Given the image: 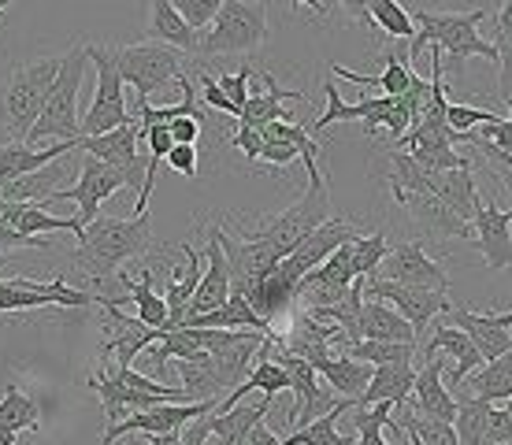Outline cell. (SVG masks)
<instances>
[{
	"label": "cell",
	"mask_w": 512,
	"mask_h": 445,
	"mask_svg": "<svg viewBox=\"0 0 512 445\" xmlns=\"http://www.w3.org/2000/svg\"><path fill=\"white\" fill-rule=\"evenodd\" d=\"M153 245V216L141 212L134 219H93L78 238L75 267L97 282H108L123 264L138 260Z\"/></svg>",
	"instance_id": "6da1fadb"
},
{
	"label": "cell",
	"mask_w": 512,
	"mask_h": 445,
	"mask_svg": "<svg viewBox=\"0 0 512 445\" xmlns=\"http://www.w3.org/2000/svg\"><path fill=\"white\" fill-rule=\"evenodd\" d=\"M412 23H416V38L409 41V67L412 60L420 56L427 45L442 49V56L457 60V75H461V64L468 56H483V60H494L498 64V52L483 34H479V23L487 19V8H472V12H431V8H412Z\"/></svg>",
	"instance_id": "7a4b0ae2"
},
{
	"label": "cell",
	"mask_w": 512,
	"mask_h": 445,
	"mask_svg": "<svg viewBox=\"0 0 512 445\" xmlns=\"http://www.w3.org/2000/svg\"><path fill=\"white\" fill-rule=\"evenodd\" d=\"M305 171H308V190L286 212H279L264 227L245 234V238H256V242L268 245L271 253L279 256V264L294 253L297 245L305 242L312 230H320L331 219V186H327V175L320 171V164H308Z\"/></svg>",
	"instance_id": "3957f363"
},
{
	"label": "cell",
	"mask_w": 512,
	"mask_h": 445,
	"mask_svg": "<svg viewBox=\"0 0 512 445\" xmlns=\"http://www.w3.org/2000/svg\"><path fill=\"white\" fill-rule=\"evenodd\" d=\"M64 56H41L12 67V75L0 86V127L8 130L15 141L26 138V130L38 123L41 108L49 101L52 82L60 75Z\"/></svg>",
	"instance_id": "277c9868"
},
{
	"label": "cell",
	"mask_w": 512,
	"mask_h": 445,
	"mask_svg": "<svg viewBox=\"0 0 512 445\" xmlns=\"http://www.w3.org/2000/svg\"><path fill=\"white\" fill-rule=\"evenodd\" d=\"M268 4H249V0H223L219 15L208 30L197 34V60H216V56H238L256 52L268 41Z\"/></svg>",
	"instance_id": "5b68a950"
},
{
	"label": "cell",
	"mask_w": 512,
	"mask_h": 445,
	"mask_svg": "<svg viewBox=\"0 0 512 445\" xmlns=\"http://www.w3.org/2000/svg\"><path fill=\"white\" fill-rule=\"evenodd\" d=\"M86 45H75V49L64 52V64H60V75L52 82V93L45 108H41L38 123L26 130L23 145H38V141H82L78 134V89H82V78H86Z\"/></svg>",
	"instance_id": "8992f818"
},
{
	"label": "cell",
	"mask_w": 512,
	"mask_h": 445,
	"mask_svg": "<svg viewBox=\"0 0 512 445\" xmlns=\"http://www.w3.org/2000/svg\"><path fill=\"white\" fill-rule=\"evenodd\" d=\"M112 52V64H116L123 86L134 89L138 104H149L153 93H160L164 86L179 82L186 71L182 64L190 60L186 52L167 49V45H156V41H138V45H119Z\"/></svg>",
	"instance_id": "52a82bcc"
},
{
	"label": "cell",
	"mask_w": 512,
	"mask_h": 445,
	"mask_svg": "<svg viewBox=\"0 0 512 445\" xmlns=\"http://www.w3.org/2000/svg\"><path fill=\"white\" fill-rule=\"evenodd\" d=\"M86 60H93V71H97V93H93V104L86 108V115L78 119V134L82 138H101L108 130L138 123L127 108V89H123V78L112 64V52L101 49V45H86Z\"/></svg>",
	"instance_id": "ba28073f"
},
{
	"label": "cell",
	"mask_w": 512,
	"mask_h": 445,
	"mask_svg": "<svg viewBox=\"0 0 512 445\" xmlns=\"http://www.w3.org/2000/svg\"><path fill=\"white\" fill-rule=\"evenodd\" d=\"M127 186L141 190V182L130 175V171L112 167V164H101V160H93V156H82V164H78V182L75 186H60V190L45 201V208H52V204H60V201H75L78 204V223L86 227V223L97 219L101 204L108 201L112 193L127 190Z\"/></svg>",
	"instance_id": "9c48e42d"
},
{
	"label": "cell",
	"mask_w": 512,
	"mask_h": 445,
	"mask_svg": "<svg viewBox=\"0 0 512 445\" xmlns=\"http://www.w3.org/2000/svg\"><path fill=\"white\" fill-rule=\"evenodd\" d=\"M104 293L75 290L64 279H0V312H34V308H90L101 305Z\"/></svg>",
	"instance_id": "30bf717a"
},
{
	"label": "cell",
	"mask_w": 512,
	"mask_h": 445,
	"mask_svg": "<svg viewBox=\"0 0 512 445\" xmlns=\"http://www.w3.org/2000/svg\"><path fill=\"white\" fill-rule=\"evenodd\" d=\"M360 230L349 223V219H342V216H331L327 223H323L320 230H312L305 242L297 245L294 253L286 256L271 275L282 282V286H290V290L297 293V282L305 279L308 271H316V267L327 260V256L334 253V249H342L346 242H353Z\"/></svg>",
	"instance_id": "8fae6325"
},
{
	"label": "cell",
	"mask_w": 512,
	"mask_h": 445,
	"mask_svg": "<svg viewBox=\"0 0 512 445\" xmlns=\"http://www.w3.org/2000/svg\"><path fill=\"white\" fill-rule=\"evenodd\" d=\"M372 279L394 282V286H412V290H435V293H449V275L442 260L427 256L423 242H401L390 245L386 260L379 264Z\"/></svg>",
	"instance_id": "7c38bea8"
},
{
	"label": "cell",
	"mask_w": 512,
	"mask_h": 445,
	"mask_svg": "<svg viewBox=\"0 0 512 445\" xmlns=\"http://www.w3.org/2000/svg\"><path fill=\"white\" fill-rule=\"evenodd\" d=\"M364 297H375V301H383L397 312V316L409 323L416 338H420L431 323H435L442 312L453 308L449 301V293H435V290H412V286H394V282H383V279H368L364 282Z\"/></svg>",
	"instance_id": "4fadbf2b"
},
{
	"label": "cell",
	"mask_w": 512,
	"mask_h": 445,
	"mask_svg": "<svg viewBox=\"0 0 512 445\" xmlns=\"http://www.w3.org/2000/svg\"><path fill=\"white\" fill-rule=\"evenodd\" d=\"M101 308L108 312V327H112V342L104 345V364H108V368H134V360H138L149 345L160 342V334H164V331L145 327L138 316H134V319L123 316L119 301H116V297H108V293H104Z\"/></svg>",
	"instance_id": "5bb4252c"
},
{
	"label": "cell",
	"mask_w": 512,
	"mask_h": 445,
	"mask_svg": "<svg viewBox=\"0 0 512 445\" xmlns=\"http://www.w3.org/2000/svg\"><path fill=\"white\" fill-rule=\"evenodd\" d=\"M208 412H216L212 401H197V405H156L149 412H138V416L112 423L104 431V445H116V438H123V434H149L153 438V434L182 431L186 423H193L197 416H208Z\"/></svg>",
	"instance_id": "9a60e30c"
},
{
	"label": "cell",
	"mask_w": 512,
	"mask_h": 445,
	"mask_svg": "<svg viewBox=\"0 0 512 445\" xmlns=\"http://www.w3.org/2000/svg\"><path fill=\"white\" fill-rule=\"evenodd\" d=\"M472 234H475L472 242L479 245V253H483L490 271L512 267V208L501 212L498 204L487 197L472 219Z\"/></svg>",
	"instance_id": "2e32d148"
},
{
	"label": "cell",
	"mask_w": 512,
	"mask_h": 445,
	"mask_svg": "<svg viewBox=\"0 0 512 445\" xmlns=\"http://www.w3.org/2000/svg\"><path fill=\"white\" fill-rule=\"evenodd\" d=\"M78 149H82V156H93V160H101V164L123 167V171H130L138 182H145L149 156L141 153L138 123H127V127H119V130H108V134H101V138H82V141H78Z\"/></svg>",
	"instance_id": "e0dca14e"
},
{
	"label": "cell",
	"mask_w": 512,
	"mask_h": 445,
	"mask_svg": "<svg viewBox=\"0 0 512 445\" xmlns=\"http://www.w3.org/2000/svg\"><path fill=\"white\" fill-rule=\"evenodd\" d=\"M227 297H231V267H227V256H223L219 242L212 238V230H208L205 275H201V286H197V293H193L190 305H186V316H182V323L201 319V316H208V312L223 308V305H227Z\"/></svg>",
	"instance_id": "ac0fdd59"
},
{
	"label": "cell",
	"mask_w": 512,
	"mask_h": 445,
	"mask_svg": "<svg viewBox=\"0 0 512 445\" xmlns=\"http://www.w3.org/2000/svg\"><path fill=\"white\" fill-rule=\"evenodd\" d=\"M78 141H49V145H23V141H0V186H8L15 178H26L41 167L64 160L75 153Z\"/></svg>",
	"instance_id": "d6986e66"
},
{
	"label": "cell",
	"mask_w": 512,
	"mask_h": 445,
	"mask_svg": "<svg viewBox=\"0 0 512 445\" xmlns=\"http://www.w3.org/2000/svg\"><path fill=\"white\" fill-rule=\"evenodd\" d=\"M409 408L416 416H423V420H438V423L457 420V401H453L449 386L442 382V360H438V356H431V360L416 371Z\"/></svg>",
	"instance_id": "ffe728a7"
},
{
	"label": "cell",
	"mask_w": 512,
	"mask_h": 445,
	"mask_svg": "<svg viewBox=\"0 0 512 445\" xmlns=\"http://www.w3.org/2000/svg\"><path fill=\"white\" fill-rule=\"evenodd\" d=\"M401 208H409L412 223L427 234V238H435V242H449V238H475L472 234V223H464L449 212L446 204L438 201L435 193H409V197H401Z\"/></svg>",
	"instance_id": "44dd1931"
},
{
	"label": "cell",
	"mask_w": 512,
	"mask_h": 445,
	"mask_svg": "<svg viewBox=\"0 0 512 445\" xmlns=\"http://www.w3.org/2000/svg\"><path fill=\"white\" fill-rule=\"evenodd\" d=\"M438 353L453 356V371H449V386H453V390H461L464 382H468V375L483 368V356H479V349L472 345V338L464 331H457V327H449V323L435 327L431 342H423V349H420L423 360H431V356H438Z\"/></svg>",
	"instance_id": "7402d4cb"
},
{
	"label": "cell",
	"mask_w": 512,
	"mask_h": 445,
	"mask_svg": "<svg viewBox=\"0 0 512 445\" xmlns=\"http://www.w3.org/2000/svg\"><path fill=\"white\" fill-rule=\"evenodd\" d=\"M282 101H305L301 89H279V82L271 75H264V89L249 93L242 115H238V127L245 130H264L268 123H297V115H290L282 108Z\"/></svg>",
	"instance_id": "603a6c76"
},
{
	"label": "cell",
	"mask_w": 512,
	"mask_h": 445,
	"mask_svg": "<svg viewBox=\"0 0 512 445\" xmlns=\"http://www.w3.org/2000/svg\"><path fill=\"white\" fill-rule=\"evenodd\" d=\"M357 342H394V345H416V331H412L405 319L397 316L394 308L375 301V297H364L357 316Z\"/></svg>",
	"instance_id": "cb8c5ba5"
},
{
	"label": "cell",
	"mask_w": 512,
	"mask_h": 445,
	"mask_svg": "<svg viewBox=\"0 0 512 445\" xmlns=\"http://www.w3.org/2000/svg\"><path fill=\"white\" fill-rule=\"evenodd\" d=\"M312 368H316V375H320V379H327V390H331L334 397H342V401H353V405H357L360 394L368 390V382H372V371H375V368L360 364V360H353V356H346V353L323 356V360H316Z\"/></svg>",
	"instance_id": "d4e9b609"
},
{
	"label": "cell",
	"mask_w": 512,
	"mask_h": 445,
	"mask_svg": "<svg viewBox=\"0 0 512 445\" xmlns=\"http://www.w3.org/2000/svg\"><path fill=\"white\" fill-rule=\"evenodd\" d=\"M449 327H457V331H464L472 338V345L479 349V356H483V364L498 360V356H505L512 349V331H501V327H494L483 312H472V308H464V305L449 308Z\"/></svg>",
	"instance_id": "484cf974"
},
{
	"label": "cell",
	"mask_w": 512,
	"mask_h": 445,
	"mask_svg": "<svg viewBox=\"0 0 512 445\" xmlns=\"http://www.w3.org/2000/svg\"><path fill=\"white\" fill-rule=\"evenodd\" d=\"M271 405H275L271 397L238 401V405L227 408V412H212V416H208V427H212V434H216L223 445H245V438H249V431H253L256 423L268 420Z\"/></svg>",
	"instance_id": "4316f807"
},
{
	"label": "cell",
	"mask_w": 512,
	"mask_h": 445,
	"mask_svg": "<svg viewBox=\"0 0 512 445\" xmlns=\"http://www.w3.org/2000/svg\"><path fill=\"white\" fill-rule=\"evenodd\" d=\"M412 382H416V368H412V364H386V368H375L372 382H368V390L360 394L357 408H368V405L401 408V405H409Z\"/></svg>",
	"instance_id": "83f0119b"
},
{
	"label": "cell",
	"mask_w": 512,
	"mask_h": 445,
	"mask_svg": "<svg viewBox=\"0 0 512 445\" xmlns=\"http://www.w3.org/2000/svg\"><path fill=\"white\" fill-rule=\"evenodd\" d=\"M145 41H156V45H167V49H179V52H186V56L197 52V34L182 23L171 0H153V4H149Z\"/></svg>",
	"instance_id": "f1b7e54d"
},
{
	"label": "cell",
	"mask_w": 512,
	"mask_h": 445,
	"mask_svg": "<svg viewBox=\"0 0 512 445\" xmlns=\"http://www.w3.org/2000/svg\"><path fill=\"white\" fill-rule=\"evenodd\" d=\"M431 193L446 204L453 216L464 219V223H472L475 212H479V204H483V193H479V186H475L472 171H446V175H431Z\"/></svg>",
	"instance_id": "f546056e"
},
{
	"label": "cell",
	"mask_w": 512,
	"mask_h": 445,
	"mask_svg": "<svg viewBox=\"0 0 512 445\" xmlns=\"http://www.w3.org/2000/svg\"><path fill=\"white\" fill-rule=\"evenodd\" d=\"M182 327H197V331H256V334H268V338L275 334L268 319L256 316L253 305L245 301L242 293H231L223 308H216V312H208V316H201V319H190V323H182Z\"/></svg>",
	"instance_id": "4dcf8cb0"
},
{
	"label": "cell",
	"mask_w": 512,
	"mask_h": 445,
	"mask_svg": "<svg viewBox=\"0 0 512 445\" xmlns=\"http://www.w3.org/2000/svg\"><path fill=\"white\" fill-rule=\"evenodd\" d=\"M41 412L38 401L26 397L19 386H4L0 394V445H15V438L23 431H38Z\"/></svg>",
	"instance_id": "1f68e13d"
},
{
	"label": "cell",
	"mask_w": 512,
	"mask_h": 445,
	"mask_svg": "<svg viewBox=\"0 0 512 445\" xmlns=\"http://www.w3.org/2000/svg\"><path fill=\"white\" fill-rule=\"evenodd\" d=\"M338 78H346V82H357V86H379L383 89V97H401L412 82V67L405 56H397V52H386L383 56V71L379 75H357V71H349V67H331Z\"/></svg>",
	"instance_id": "d6a6232c"
},
{
	"label": "cell",
	"mask_w": 512,
	"mask_h": 445,
	"mask_svg": "<svg viewBox=\"0 0 512 445\" xmlns=\"http://www.w3.org/2000/svg\"><path fill=\"white\" fill-rule=\"evenodd\" d=\"M119 286L130 293V301L138 305V319L145 327H153V331H164L167 327V305L164 297L153 290V271L149 267H141L138 279H130L127 271H119Z\"/></svg>",
	"instance_id": "836d02e7"
},
{
	"label": "cell",
	"mask_w": 512,
	"mask_h": 445,
	"mask_svg": "<svg viewBox=\"0 0 512 445\" xmlns=\"http://www.w3.org/2000/svg\"><path fill=\"white\" fill-rule=\"evenodd\" d=\"M468 394L479 397V401H490V405H505L512 397V349L498 360L483 364L479 371L468 375Z\"/></svg>",
	"instance_id": "e575fe53"
},
{
	"label": "cell",
	"mask_w": 512,
	"mask_h": 445,
	"mask_svg": "<svg viewBox=\"0 0 512 445\" xmlns=\"http://www.w3.org/2000/svg\"><path fill=\"white\" fill-rule=\"evenodd\" d=\"M346 12L372 19V23L383 30L386 38H397V41H412V38H416V23H412L409 8H401V4H394V0H368V4H349Z\"/></svg>",
	"instance_id": "d590c367"
},
{
	"label": "cell",
	"mask_w": 512,
	"mask_h": 445,
	"mask_svg": "<svg viewBox=\"0 0 512 445\" xmlns=\"http://www.w3.org/2000/svg\"><path fill=\"white\" fill-rule=\"evenodd\" d=\"M457 401V420H453V431H457V445H483V427H487L490 416V401H479L468 390H457L453 394Z\"/></svg>",
	"instance_id": "8d00e7d4"
},
{
	"label": "cell",
	"mask_w": 512,
	"mask_h": 445,
	"mask_svg": "<svg viewBox=\"0 0 512 445\" xmlns=\"http://www.w3.org/2000/svg\"><path fill=\"white\" fill-rule=\"evenodd\" d=\"M386 160H390V193H394V201H401V197H409V193H431V175L423 171L416 160H412L409 153H401V149H390L386 153Z\"/></svg>",
	"instance_id": "74e56055"
},
{
	"label": "cell",
	"mask_w": 512,
	"mask_h": 445,
	"mask_svg": "<svg viewBox=\"0 0 512 445\" xmlns=\"http://www.w3.org/2000/svg\"><path fill=\"white\" fill-rule=\"evenodd\" d=\"M353 401H346L342 408H334V412H327V416H320L316 423H308V427H301V431H294L290 438H282V445H353L357 438H346V434L338 431V416H346V412H353Z\"/></svg>",
	"instance_id": "f35d334b"
},
{
	"label": "cell",
	"mask_w": 512,
	"mask_h": 445,
	"mask_svg": "<svg viewBox=\"0 0 512 445\" xmlns=\"http://www.w3.org/2000/svg\"><path fill=\"white\" fill-rule=\"evenodd\" d=\"M394 423L401 427V434H412V438H420L423 445H457V431H453V423L423 420V416H416L409 405L397 408Z\"/></svg>",
	"instance_id": "ab89813d"
},
{
	"label": "cell",
	"mask_w": 512,
	"mask_h": 445,
	"mask_svg": "<svg viewBox=\"0 0 512 445\" xmlns=\"http://www.w3.org/2000/svg\"><path fill=\"white\" fill-rule=\"evenodd\" d=\"M346 356L368 364V368H386V364H412L416 345H394V342H353L346 345Z\"/></svg>",
	"instance_id": "60d3db41"
},
{
	"label": "cell",
	"mask_w": 512,
	"mask_h": 445,
	"mask_svg": "<svg viewBox=\"0 0 512 445\" xmlns=\"http://www.w3.org/2000/svg\"><path fill=\"white\" fill-rule=\"evenodd\" d=\"M349 253H353V275L357 279H372L379 264L386 260L390 253V242H386V234H357L353 242H349Z\"/></svg>",
	"instance_id": "b9f144b4"
},
{
	"label": "cell",
	"mask_w": 512,
	"mask_h": 445,
	"mask_svg": "<svg viewBox=\"0 0 512 445\" xmlns=\"http://www.w3.org/2000/svg\"><path fill=\"white\" fill-rule=\"evenodd\" d=\"M494 119H501V115H494L490 108H468V104H449L446 108V127L453 130L457 138L479 130L483 123H494Z\"/></svg>",
	"instance_id": "7bdbcfd3"
},
{
	"label": "cell",
	"mask_w": 512,
	"mask_h": 445,
	"mask_svg": "<svg viewBox=\"0 0 512 445\" xmlns=\"http://www.w3.org/2000/svg\"><path fill=\"white\" fill-rule=\"evenodd\" d=\"M219 4L223 0H175V12L186 26H190L193 34H201L212 26V19L219 15Z\"/></svg>",
	"instance_id": "ee69618b"
},
{
	"label": "cell",
	"mask_w": 512,
	"mask_h": 445,
	"mask_svg": "<svg viewBox=\"0 0 512 445\" xmlns=\"http://www.w3.org/2000/svg\"><path fill=\"white\" fill-rule=\"evenodd\" d=\"M249 78H253V67H249V64L216 78V86L223 89V97L234 104V112H238V115H242L245 101H249Z\"/></svg>",
	"instance_id": "f6af8a7d"
},
{
	"label": "cell",
	"mask_w": 512,
	"mask_h": 445,
	"mask_svg": "<svg viewBox=\"0 0 512 445\" xmlns=\"http://www.w3.org/2000/svg\"><path fill=\"white\" fill-rule=\"evenodd\" d=\"M197 97H201V101H205L208 108H216V112H227V115H234V119H238L234 104L227 101V97H223V89L216 86V78L208 75V71H201V75H197Z\"/></svg>",
	"instance_id": "bcb514c9"
},
{
	"label": "cell",
	"mask_w": 512,
	"mask_h": 445,
	"mask_svg": "<svg viewBox=\"0 0 512 445\" xmlns=\"http://www.w3.org/2000/svg\"><path fill=\"white\" fill-rule=\"evenodd\" d=\"M512 442V420L505 408H490L487 427H483V445H509Z\"/></svg>",
	"instance_id": "7dc6e473"
},
{
	"label": "cell",
	"mask_w": 512,
	"mask_h": 445,
	"mask_svg": "<svg viewBox=\"0 0 512 445\" xmlns=\"http://www.w3.org/2000/svg\"><path fill=\"white\" fill-rule=\"evenodd\" d=\"M15 249H52V242L49 238H23L19 230H12L0 219V256L15 253Z\"/></svg>",
	"instance_id": "c3c4849f"
},
{
	"label": "cell",
	"mask_w": 512,
	"mask_h": 445,
	"mask_svg": "<svg viewBox=\"0 0 512 445\" xmlns=\"http://www.w3.org/2000/svg\"><path fill=\"white\" fill-rule=\"evenodd\" d=\"M297 145H290V141H264V149H260V160L271 167H286L297 160Z\"/></svg>",
	"instance_id": "681fc988"
},
{
	"label": "cell",
	"mask_w": 512,
	"mask_h": 445,
	"mask_svg": "<svg viewBox=\"0 0 512 445\" xmlns=\"http://www.w3.org/2000/svg\"><path fill=\"white\" fill-rule=\"evenodd\" d=\"M231 149L245 156V160H260V149H264V138H260V130H245L238 127L231 134Z\"/></svg>",
	"instance_id": "f907efd6"
},
{
	"label": "cell",
	"mask_w": 512,
	"mask_h": 445,
	"mask_svg": "<svg viewBox=\"0 0 512 445\" xmlns=\"http://www.w3.org/2000/svg\"><path fill=\"white\" fill-rule=\"evenodd\" d=\"M167 164L175 167L182 178H197V145H175L167 153Z\"/></svg>",
	"instance_id": "816d5d0a"
},
{
	"label": "cell",
	"mask_w": 512,
	"mask_h": 445,
	"mask_svg": "<svg viewBox=\"0 0 512 445\" xmlns=\"http://www.w3.org/2000/svg\"><path fill=\"white\" fill-rule=\"evenodd\" d=\"M167 130H171V141H175V145H197V138H201V119L186 115V119L167 123Z\"/></svg>",
	"instance_id": "f5cc1de1"
},
{
	"label": "cell",
	"mask_w": 512,
	"mask_h": 445,
	"mask_svg": "<svg viewBox=\"0 0 512 445\" xmlns=\"http://www.w3.org/2000/svg\"><path fill=\"white\" fill-rule=\"evenodd\" d=\"M498 52V97L505 104L512 101V49H494Z\"/></svg>",
	"instance_id": "db71d44e"
},
{
	"label": "cell",
	"mask_w": 512,
	"mask_h": 445,
	"mask_svg": "<svg viewBox=\"0 0 512 445\" xmlns=\"http://www.w3.org/2000/svg\"><path fill=\"white\" fill-rule=\"evenodd\" d=\"M245 445H282V438L271 431L268 423H256L253 431H249V438H245Z\"/></svg>",
	"instance_id": "11a10c76"
},
{
	"label": "cell",
	"mask_w": 512,
	"mask_h": 445,
	"mask_svg": "<svg viewBox=\"0 0 512 445\" xmlns=\"http://www.w3.org/2000/svg\"><path fill=\"white\" fill-rule=\"evenodd\" d=\"M487 319L494 323V327H501V331H509V327H512V308H509V312H487Z\"/></svg>",
	"instance_id": "9f6ffc18"
},
{
	"label": "cell",
	"mask_w": 512,
	"mask_h": 445,
	"mask_svg": "<svg viewBox=\"0 0 512 445\" xmlns=\"http://www.w3.org/2000/svg\"><path fill=\"white\" fill-rule=\"evenodd\" d=\"M149 445H179V431H171V434H153V438H149Z\"/></svg>",
	"instance_id": "6f0895ef"
},
{
	"label": "cell",
	"mask_w": 512,
	"mask_h": 445,
	"mask_svg": "<svg viewBox=\"0 0 512 445\" xmlns=\"http://www.w3.org/2000/svg\"><path fill=\"white\" fill-rule=\"evenodd\" d=\"M487 171H490V167H487ZM490 175L498 178V182H501V190H505V193H509V197H512V171H490Z\"/></svg>",
	"instance_id": "680465c9"
},
{
	"label": "cell",
	"mask_w": 512,
	"mask_h": 445,
	"mask_svg": "<svg viewBox=\"0 0 512 445\" xmlns=\"http://www.w3.org/2000/svg\"><path fill=\"white\" fill-rule=\"evenodd\" d=\"M505 416H509V420H512V397H509V401H505Z\"/></svg>",
	"instance_id": "91938a15"
},
{
	"label": "cell",
	"mask_w": 512,
	"mask_h": 445,
	"mask_svg": "<svg viewBox=\"0 0 512 445\" xmlns=\"http://www.w3.org/2000/svg\"><path fill=\"white\" fill-rule=\"evenodd\" d=\"M409 445H423V442H420V438H412V434H409Z\"/></svg>",
	"instance_id": "94428289"
},
{
	"label": "cell",
	"mask_w": 512,
	"mask_h": 445,
	"mask_svg": "<svg viewBox=\"0 0 512 445\" xmlns=\"http://www.w3.org/2000/svg\"><path fill=\"white\" fill-rule=\"evenodd\" d=\"M4 8H8V0H0V12H4Z\"/></svg>",
	"instance_id": "6125c7cd"
},
{
	"label": "cell",
	"mask_w": 512,
	"mask_h": 445,
	"mask_svg": "<svg viewBox=\"0 0 512 445\" xmlns=\"http://www.w3.org/2000/svg\"><path fill=\"white\" fill-rule=\"evenodd\" d=\"M509 112H512V101H509Z\"/></svg>",
	"instance_id": "be15d7a7"
},
{
	"label": "cell",
	"mask_w": 512,
	"mask_h": 445,
	"mask_svg": "<svg viewBox=\"0 0 512 445\" xmlns=\"http://www.w3.org/2000/svg\"><path fill=\"white\" fill-rule=\"evenodd\" d=\"M509 445H512V442H509Z\"/></svg>",
	"instance_id": "e7e4bbea"
}]
</instances>
